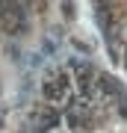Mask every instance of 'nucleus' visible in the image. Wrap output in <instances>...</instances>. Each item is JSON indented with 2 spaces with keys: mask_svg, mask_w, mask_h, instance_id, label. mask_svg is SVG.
I'll return each instance as SVG.
<instances>
[{
  "mask_svg": "<svg viewBox=\"0 0 127 133\" xmlns=\"http://www.w3.org/2000/svg\"><path fill=\"white\" fill-rule=\"evenodd\" d=\"M30 133H127V89L89 59H71L42 80Z\"/></svg>",
  "mask_w": 127,
  "mask_h": 133,
  "instance_id": "1",
  "label": "nucleus"
},
{
  "mask_svg": "<svg viewBox=\"0 0 127 133\" xmlns=\"http://www.w3.org/2000/svg\"><path fill=\"white\" fill-rule=\"evenodd\" d=\"M95 15H98V24L104 30L106 42H112V38H124L127 42V12L115 9V6H106V3H95ZM112 53L127 68V48H112Z\"/></svg>",
  "mask_w": 127,
  "mask_h": 133,
  "instance_id": "2",
  "label": "nucleus"
}]
</instances>
